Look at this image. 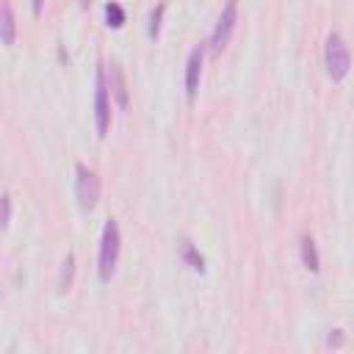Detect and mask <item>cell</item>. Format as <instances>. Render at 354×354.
<instances>
[{"label": "cell", "instance_id": "obj_1", "mask_svg": "<svg viewBox=\"0 0 354 354\" xmlns=\"http://www.w3.org/2000/svg\"><path fill=\"white\" fill-rule=\"evenodd\" d=\"M119 249H122V235H119V224L116 218H108L102 227V238H100V254H97V277L100 282H111L116 263H119Z\"/></svg>", "mask_w": 354, "mask_h": 354}, {"label": "cell", "instance_id": "obj_2", "mask_svg": "<svg viewBox=\"0 0 354 354\" xmlns=\"http://www.w3.org/2000/svg\"><path fill=\"white\" fill-rule=\"evenodd\" d=\"M324 64H326V75L332 80H343L351 69V53L348 44L340 33H329L326 44H324Z\"/></svg>", "mask_w": 354, "mask_h": 354}, {"label": "cell", "instance_id": "obj_3", "mask_svg": "<svg viewBox=\"0 0 354 354\" xmlns=\"http://www.w3.org/2000/svg\"><path fill=\"white\" fill-rule=\"evenodd\" d=\"M94 124H97V136L105 138L111 130V86L105 83L102 64L94 72Z\"/></svg>", "mask_w": 354, "mask_h": 354}, {"label": "cell", "instance_id": "obj_4", "mask_svg": "<svg viewBox=\"0 0 354 354\" xmlns=\"http://www.w3.org/2000/svg\"><path fill=\"white\" fill-rule=\"evenodd\" d=\"M75 196H77L80 210H94L100 199V177L83 163L75 166Z\"/></svg>", "mask_w": 354, "mask_h": 354}, {"label": "cell", "instance_id": "obj_5", "mask_svg": "<svg viewBox=\"0 0 354 354\" xmlns=\"http://www.w3.org/2000/svg\"><path fill=\"white\" fill-rule=\"evenodd\" d=\"M235 22H238V0H227L221 14H218V19H216V25H213V33H210L213 53H221L227 47V41H230V36L235 30Z\"/></svg>", "mask_w": 354, "mask_h": 354}, {"label": "cell", "instance_id": "obj_6", "mask_svg": "<svg viewBox=\"0 0 354 354\" xmlns=\"http://www.w3.org/2000/svg\"><path fill=\"white\" fill-rule=\"evenodd\" d=\"M202 58H205V47L196 44L185 61V97H188V102L196 100V88H199V77H202Z\"/></svg>", "mask_w": 354, "mask_h": 354}, {"label": "cell", "instance_id": "obj_7", "mask_svg": "<svg viewBox=\"0 0 354 354\" xmlns=\"http://www.w3.org/2000/svg\"><path fill=\"white\" fill-rule=\"evenodd\" d=\"M111 94H113L119 111H127L130 97H127V83H124V75H122V66L119 64H111Z\"/></svg>", "mask_w": 354, "mask_h": 354}, {"label": "cell", "instance_id": "obj_8", "mask_svg": "<svg viewBox=\"0 0 354 354\" xmlns=\"http://www.w3.org/2000/svg\"><path fill=\"white\" fill-rule=\"evenodd\" d=\"M14 36H17V22H14V11H11V3L3 0L0 6V39L6 47L14 44Z\"/></svg>", "mask_w": 354, "mask_h": 354}, {"label": "cell", "instance_id": "obj_9", "mask_svg": "<svg viewBox=\"0 0 354 354\" xmlns=\"http://www.w3.org/2000/svg\"><path fill=\"white\" fill-rule=\"evenodd\" d=\"M299 252H301V263H304V268H310L313 274L321 268V257H318V249H315V241H313V235H301L299 238Z\"/></svg>", "mask_w": 354, "mask_h": 354}, {"label": "cell", "instance_id": "obj_10", "mask_svg": "<svg viewBox=\"0 0 354 354\" xmlns=\"http://www.w3.org/2000/svg\"><path fill=\"white\" fill-rule=\"evenodd\" d=\"M180 257H183V263L191 268V271H205V257L199 254V249L188 241V238H180Z\"/></svg>", "mask_w": 354, "mask_h": 354}, {"label": "cell", "instance_id": "obj_11", "mask_svg": "<svg viewBox=\"0 0 354 354\" xmlns=\"http://www.w3.org/2000/svg\"><path fill=\"white\" fill-rule=\"evenodd\" d=\"M72 279H75V254L69 252V254L64 257V263H61V274H58V290H61V293H66V290L72 288Z\"/></svg>", "mask_w": 354, "mask_h": 354}, {"label": "cell", "instance_id": "obj_12", "mask_svg": "<svg viewBox=\"0 0 354 354\" xmlns=\"http://www.w3.org/2000/svg\"><path fill=\"white\" fill-rule=\"evenodd\" d=\"M105 22H108V28H122L124 25V8L119 3H105Z\"/></svg>", "mask_w": 354, "mask_h": 354}, {"label": "cell", "instance_id": "obj_13", "mask_svg": "<svg viewBox=\"0 0 354 354\" xmlns=\"http://www.w3.org/2000/svg\"><path fill=\"white\" fill-rule=\"evenodd\" d=\"M163 11H166V3H158V6L149 11V22H147V33H149V39H158V33H160V17H163Z\"/></svg>", "mask_w": 354, "mask_h": 354}, {"label": "cell", "instance_id": "obj_14", "mask_svg": "<svg viewBox=\"0 0 354 354\" xmlns=\"http://www.w3.org/2000/svg\"><path fill=\"white\" fill-rule=\"evenodd\" d=\"M3 230H8V224H11V194L8 191H3Z\"/></svg>", "mask_w": 354, "mask_h": 354}, {"label": "cell", "instance_id": "obj_15", "mask_svg": "<svg viewBox=\"0 0 354 354\" xmlns=\"http://www.w3.org/2000/svg\"><path fill=\"white\" fill-rule=\"evenodd\" d=\"M30 8H33V17H41V11H44V0H30Z\"/></svg>", "mask_w": 354, "mask_h": 354}, {"label": "cell", "instance_id": "obj_16", "mask_svg": "<svg viewBox=\"0 0 354 354\" xmlns=\"http://www.w3.org/2000/svg\"><path fill=\"white\" fill-rule=\"evenodd\" d=\"M329 343H335V346H340V343H343V335H340V329H335V335H329Z\"/></svg>", "mask_w": 354, "mask_h": 354}, {"label": "cell", "instance_id": "obj_17", "mask_svg": "<svg viewBox=\"0 0 354 354\" xmlns=\"http://www.w3.org/2000/svg\"><path fill=\"white\" fill-rule=\"evenodd\" d=\"M77 3H80L83 8H88V6H91V0H77Z\"/></svg>", "mask_w": 354, "mask_h": 354}]
</instances>
